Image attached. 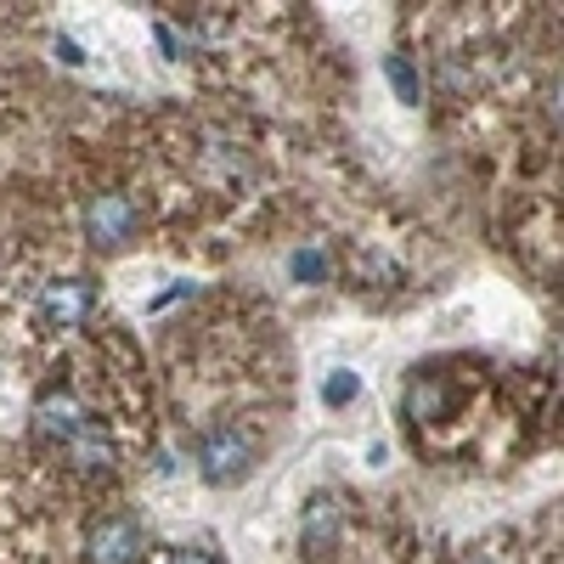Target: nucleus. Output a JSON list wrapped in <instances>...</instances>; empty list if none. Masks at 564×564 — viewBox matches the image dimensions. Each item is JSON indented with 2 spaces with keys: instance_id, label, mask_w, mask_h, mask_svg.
Listing matches in <instances>:
<instances>
[{
  "instance_id": "nucleus-8",
  "label": "nucleus",
  "mask_w": 564,
  "mask_h": 564,
  "mask_svg": "<svg viewBox=\"0 0 564 564\" xmlns=\"http://www.w3.org/2000/svg\"><path fill=\"white\" fill-rule=\"evenodd\" d=\"M327 271H334V260H327V249H294L289 254V276L305 282V289H316V282H327Z\"/></svg>"
},
{
  "instance_id": "nucleus-2",
  "label": "nucleus",
  "mask_w": 564,
  "mask_h": 564,
  "mask_svg": "<svg viewBox=\"0 0 564 564\" xmlns=\"http://www.w3.org/2000/svg\"><path fill=\"white\" fill-rule=\"evenodd\" d=\"M79 226L97 249H124L141 231V204L119 193V186H108V193H90V204L79 209Z\"/></svg>"
},
{
  "instance_id": "nucleus-3",
  "label": "nucleus",
  "mask_w": 564,
  "mask_h": 564,
  "mask_svg": "<svg viewBox=\"0 0 564 564\" xmlns=\"http://www.w3.org/2000/svg\"><path fill=\"white\" fill-rule=\"evenodd\" d=\"M90 311H97V282H90V276H52V282H40V300H34L40 327L74 334V327L90 322Z\"/></svg>"
},
{
  "instance_id": "nucleus-11",
  "label": "nucleus",
  "mask_w": 564,
  "mask_h": 564,
  "mask_svg": "<svg viewBox=\"0 0 564 564\" xmlns=\"http://www.w3.org/2000/svg\"><path fill=\"white\" fill-rule=\"evenodd\" d=\"M164 564H220V558H215L209 547H175V553H170Z\"/></svg>"
},
{
  "instance_id": "nucleus-5",
  "label": "nucleus",
  "mask_w": 564,
  "mask_h": 564,
  "mask_svg": "<svg viewBox=\"0 0 564 564\" xmlns=\"http://www.w3.org/2000/svg\"><path fill=\"white\" fill-rule=\"evenodd\" d=\"M63 457L79 468V475H113V468H119V441H113L108 423H102L97 412H90V417L79 423V430L63 441Z\"/></svg>"
},
{
  "instance_id": "nucleus-4",
  "label": "nucleus",
  "mask_w": 564,
  "mask_h": 564,
  "mask_svg": "<svg viewBox=\"0 0 564 564\" xmlns=\"http://www.w3.org/2000/svg\"><path fill=\"white\" fill-rule=\"evenodd\" d=\"M85 547H90V564H141L148 558V525L130 508H113L102 520H90Z\"/></svg>"
},
{
  "instance_id": "nucleus-1",
  "label": "nucleus",
  "mask_w": 564,
  "mask_h": 564,
  "mask_svg": "<svg viewBox=\"0 0 564 564\" xmlns=\"http://www.w3.org/2000/svg\"><path fill=\"white\" fill-rule=\"evenodd\" d=\"M193 463L209 486H238L249 468L260 463V435L243 430V423H209L193 441Z\"/></svg>"
},
{
  "instance_id": "nucleus-10",
  "label": "nucleus",
  "mask_w": 564,
  "mask_h": 564,
  "mask_svg": "<svg viewBox=\"0 0 564 564\" xmlns=\"http://www.w3.org/2000/svg\"><path fill=\"white\" fill-rule=\"evenodd\" d=\"M384 74H390V85L401 90V102H417V90H423V85H417V74H412V63H406V57H390V63H384Z\"/></svg>"
},
{
  "instance_id": "nucleus-9",
  "label": "nucleus",
  "mask_w": 564,
  "mask_h": 564,
  "mask_svg": "<svg viewBox=\"0 0 564 564\" xmlns=\"http://www.w3.org/2000/svg\"><path fill=\"white\" fill-rule=\"evenodd\" d=\"M356 390H361V379H356V372H345V367L322 379V401H327V406H350V401H356Z\"/></svg>"
},
{
  "instance_id": "nucleus-7",
  "label": "nucleus",
  "mask_w": 564,
  "mask_h": 564,
  "mask_svg": "<svg viewBox=\"0 0 564 564\" xmlns=\"http://www.w3.org/2000/svg\"><path fill=\"white\" fill-rule=\"evenodd\" d=\"M85 417H90V412L74 401V390H45V395L34 401V435H40L45 446H57V452H63V441L79 430Z\"/></svg>"
},
{
  "instance_id": "nucleus-12",
  "label": "nucleus",
  "mask_w": 564,
  "mask_h": 564,
  "mask_svg": "<svg viewBox=\"0 0 564 564\" xmlns=\"http://www.w3.org/2000/svg\"><path fill=\"white\" fill-rule=\"evenodd\" d=\"M468 564H508L502 553H491V547H480V553H468Z\"/></svg>"
},
{
  "instance_id": "nucleus-6",
  "label": "nucleus",
  "mask_w": 564,
  "mask_h": 564,
  "mask_svg": "<svg viewBox=\"0 0 564 564\" xmlns=\"http://www.w3.org/2000/svg\"><path fill=\"white\" fill-rule=\"evenodd\" d=\"M345 536V508L339 497H311L305 502V520H300V553L305 558H327Z\"/></svg>"
}]
</instances>
